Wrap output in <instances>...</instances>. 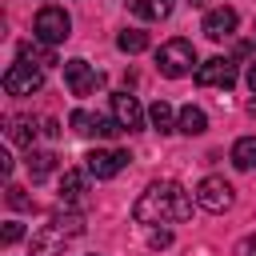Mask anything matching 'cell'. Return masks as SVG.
Returning a JSON list of instances; mask_svg holds the SVG:
<instances>
[{"mask_svg": "<svg viewBox=\"0 0 256 256\" xmlns=\"http://www.w3.org/2000/svg\"><path fill=\"white\" fill-rule=\"evenodd\" d=\"M192 216V196L176 184V180H156L140 192V200L132 204V220L136 224H180Z\"/></svg>", "mask_w": 256, "mask_h": 256, "instance_id": "1", "label": "cell"}, {"mask_svg": "<svg viewBox=\"0 0 256 256\" xmlns=\"http://www.w3.org/2000/svg\"><path fill=\"white\" fill-rule=\"evenodd\" d=\"M80 232H84V216L80 212H56L48 224H40L32 232V256H60Z\"/></svg>", "mask_w": 256, "mask_h": 256, "instance_id": "2", "label": "cell"}, {"mask_svg": "<svg viewBox=\"0 0 256 256\" xmlns=\"http://www.w3.org/2000/svg\"><path fill=\"white\" fill-rule=\"evenodd\" d=\"M156 68H160L168 80H180V76H188L192 68H200V64H196V48H192V40H184V36L164 40L160 52H156Z\"/></svg>", "mask_w": 256, "mask_h": 256, "instance_id": "3", "label": "cell"}, {"mask_svg": "<svg viewBox=\"0 0 256 256\" xmlns=\"http://www.w3.org/2000/svg\"><path fill=\"white\" fill-rule=\"evenodd\" d=\"M72 36V16L64 12V8H56V4H48V8H40L36 12V20H32V40H40V44H64Z\"/></svg>", "mask_w": 256, "mask_h": 256, "instance_id": "4", "label": "cell"}, {"mask_svg": "<svg viewBox=\"0 0 256 256\" xmlns=\"http://www.w3.org/2000/svg\"><path fill=\"white\" fill-rule=\"evenodd\" d=\"M40 88H44V68L24 64V60H16V64L4 68V92L8 96H32Z\"/></svg>", "mask_w": 256, "mask_h": 256, "instance_id": "5", "label": "cell"}, {"mask_svg": "<svg viewBox=\"0 0 256 256\" xmlns=\"http://www.w3.org/2000/svg\"><path fill=\"white\" fill-rule=\"evenodd\" d=\"M232 200H236V192H232V184H228L224 176H204V180L196 184V204H200L204 212H228Z\"/></svg>", "mask_w": 256, "mask_h": 256, "instance_id": "6", "label": "cell"}, {"mask_svg": "<svg viewBox=\"0 0 256 256\" xmlns=\"http://www.w3.org/2000/svg\"><path fill=\"white\" fill-rule=\"evenodd\" d=\"M64 84H68L72 96H92V92L104 84V76H100L88 60H68V64H64Z\"/></svg>", "mask_w": 256, "mask_h": 256, "instance_id": "7", "label": "cell"}, {"mask_svg": "<svg viewBox=\"0 0 256 256\" xmlns=\"http://www.w3.org/2000/svg\"><path fill=\"white\" fill-rule=\"evenodd\" d=\"M196 84L200 88H232L236 84V64L228 56H212L196 68Z\"/></svg>", "mask_w": 256, "mask_h": 256, "instance_id": "8", "label": "cell"}, {"mask_svg": "<svg viewBox=\"0 0 256 256\" xmlns=\"http://www.w3.org/2000/svg\"><path fill=\"white\" fill-rule=\"evenodd\" d=\"M84 160H88V172H92L96 180H112V176H116L132 156H128V152H120V148H92Z\"/></svg>", "mask_w": 256, "mask_h": 256, "instance_id": "9", "label": "cell"}, {"mask_svg": "<svg viewBox=\"0 0 256 256\" xmlns=\"http://www.w3.org/2000/svg\"><path fill=\"white\" fill-rule=\"evenodd\" d=\"M112 116H116V124H120L124 132H140V128H144V108H140V100L128 96V92H116V96H112Z\"/></svg>", "mask_w": 256, "mask_h": 256, "instance_id": "10", "label": "cell"}, {"mask_svg": "<svg viewBox=\"0 0 256 256\" xmlns=\"http://www.w3.org/2000/svg\"><path fill=\"white\" fill-rule=\"evenodd\" d=\"M236 8H228V4H220V8H208V16H204V36L208 40H228L232 32H236Z\"/></svg>", "mask_w": 256, "mask_h": 256, "instance_id": "11", "label": "cell"}, {"mask_svg": "<svg viewBox=\"0 0 256 256\" xmlns=\"http://www.w3.org/2000/svg\"><path fill=\"white\" fill-rule=\"evenodd\" d=\"M88 176L92 172H80V168H68L60 176V204H80L84 192H88Z\"/></svg>", "mask_w": 256, "mask_h": 256, "instance_id": "12", "label": "cell"}, {"mask_svg": "<svg viewBox=\"0 0 256 256\" xmlns=\"http://www.w3.org/2000/svg\"><path fill=\"white\" fill-rule=\"evenodd\" d=\"M16 56H20L24 64H36V68H52V64H60L56 52H52V44H40V40H20Z\"/></svg>", "mask_w": 256, "mask_h": 256, "instance_id": "13", "label": "cell"}, {"mask_svg": "<svg viewBox=\"0 0 256 256\" xmlns=\"http://www.w3.org/2000/svg\"><path fill=\"white\" fill-rule=\"evenodd\" d=\"M176 128H180L184 136H200V132H208V116H204V108L184 104V108H180V116H176Z\"/></svg>", "mask_w": 256, "mask_h": 256, "instance_id": "14", "label": "cell"}, {"mask_svg": "<svg viewBox=\"0 0 256 256\" xmlns=\"http://www.w3.org/2000/svg\"><path fill=\"white\" fill-rule=\"evenodd\" d=\"M124 4L140 20H168V12H172V0H124Z\"/></svg>", "mask_w": 256, "mask_h": 256, "instance_id": "15", "label": "cell"}, {"mask_svg": "<svg viewBox=\"0 0 256 256\" xmlns=\"http://www.w3.org/2000/svg\"><path fill=\"white\" fill-rule=\"evenodd\" d=\"M52 168H56V152H48V148H28V176H32V184H40Z\"/></svg>", "mask_w": 256, "mask_h": 256, "instance_id": "16", "label": "cell"}, {"mask_svg": "<svg viewBox=\"0 0 256 256\" xmlns=\"http://www.w3.org/2000/svg\"><path fill=\"white\" fill-rule=\"evenodd\" d=\"M232 164H236L240 172H252V168H256V136H240V140L232 144Z\"/></svg>", "mask_w": 256, "mask_h": 256, "instance_id": "17", "label": "cell"}, {"mask_svg": "<svg viewBox=\"0 0 256 256\" xmlns=\"http://www.w3.org/2000/svg\"><path fill=\"white\" fill-rule=\"evenodd\" d=\"M148 120H152L156 132H172V128H176V112H172L168 100H156V104L148 108Z\"/></svg>", "mask_w": 256, "mask_h": 256, "instance_id": "18", "label": "cell"}, {"mask_svg": "<svg viewBox=\"0 0 256 256\" xmlns=\"http://www.w3.org/2000/svg\"><path fill=\"white\" fill-rule=\"evenodd\" d=\"M36 132H44V128H36V120H32V116H16V120H12V128H8V136H12L16 144H24V148H32Z\"/></svg>", "mask_w": 256, "mask_h": 256, "instance_id": "19", "label": "cell"}, {"mask_svg": "<svg viewBox=\"0 0 256 256\" xmlns=\"http://www.w3.org/2000/svg\"><path fill=\"white\" fill-rule=\"evenodd\" d=\"M116 48L128 52V56H136V52L148 48V32H140V28H124V32L116 36Z\"/></svg>", "mask_w": 256, "mask_h": 256, "instance_id": "20", "label": "cell"}, {"mask_svg": "<svg viewBox=\"0 0 256 256\" xmlns=\"http://www.w3.org/2000/svg\"><path fill=\"white\" fill-rule=\"evenodd\" d=\"M68 124H72V132H80V136H96V116L84 112V108H76V112L68 116Z\"/></svg>", "mask_w": 256, "mask_h": 256, "instance_id": "21", "label": "cell"}, {"mask_svg": "<svg viewBox=\"0 0 256 256\" xmlns=\"http://www.w3.org/2000/svg\"><path fill=\"white\" fill-rule=\"evenodd\" d=\"M8 204L16 212H32V196H24V188H16V184H8Z\"/></svg>", "mask_w": 256, "mask_h": 256, "instance_id": "22", "label": "cell"}, {"mask_svg": "<svg viewBox=\"0 0 256 256\" xmlns=\"http://www.w3.org/2000/svg\"><path fill=\"white\" fill-rule=\"evenodd\" d=\"M148 244H152V248H168V244H172V232H168V228H152V232H148Z\"/></svg>", "mask_w": 256, "mask_h": 256, "instance_id": "23", "label": "cell"}, {"mask_svg": "<svg viewBox=\"0 0 256 256\" xmlns=\"http://www.w3.org/2000/svg\"><path fill=\"white\" fill-rule=\"evenodd\" d=\"M20 236H24V228H20V224H16V220H8V224H4V244H8V248H12V244H16V240H20Z\"/></svg>", "mask_w": 256, "mask_h": 256, "instance_id": "24", "label": "cell"}, {"mask_svg": "<svg viewBox=\"0 0 256 256\" xmlns=\"http://www.w3.org/2000/svg\"><path fill=\"white\" fill-rule=\"evenodd\" d=\"M240 256H256V236H248V240H244V248H240Z\"/></svg>", "mask_w": 256, "mask_h": 256, "instance_id": "25", "label": "cell"}, {"mask_svg": "<svg viewBox=\"0 0 256 256\" xmlns=\"http://www.w3.org/2000/svg\"><path fill=\"white\" fill-rule=\"evenodd\" d=\"M248 88H252V92H256V60H252V64H248Z\"/></svg>", "mask_w": 256, "mask_h": 256, "instance_id": "26", "label": "cell"}, {"mask_svg": "<svg viewBox=\"0 0 256 256\" xmlns=\"http://www.w3.org/2000/svg\"><path fill=\"white\" fill-rule=\"evenodd\" d=\"M188 4H196V8H200V4H208V0H188Z\"/></svg>", "mask_w": 256, "mask_h": 256, "instance_id": "27", "label": "cell"}, {"mask_svg": "<svg viewBox=\"0 0 256 256\" xmlns=\"http://www.w3.org/2000/svg\"><path fill=\"white\" fill-rule=\"evenodd\" d=\"M92 256H96V252H92Z\"/></svg>", "mask_w": 256, "mask_h": 256, "instance_id": "28", "label": "cell"}]
</instances>
